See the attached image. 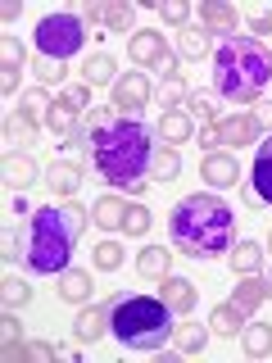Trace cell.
<instances>
[{"label": "cell", "instance_id": "14", "mask_svg": "<svg viewBox=\"0 0 272 363\" xmlns=\"http://www.w3.org/2000/svg\"><path fill=\"white\" fill-rule=\"evenodd\" d=\"M136 272H141L145 281H164L168 272H173V255H168L164 245H145L141 255H136Z\"/></svg>", "mask_w": 272, "mask_h": 363}, {"label": "cell", "instance_id": "42", "mask_svg": "<svg viewBox=\"0 0 272 363\" xmlns=\"http://www.w3.org/2000/svg\"><path fill=\"white\" fill-rule=\"evenodd\" d=\"M0 354H5V363H23V359H28V345H23V340H5Z\"/></svg>", "mask_w": 272, "mask_h": 363}, {"label": "cell", "instance_id": "22", "mask_svg": "<svg viewBox=\"0 0 272 363\" xmlns=\"http://www.w3.org/2000/svg\"><path fill=\"white\" fill-rule=\"evenodd\" d=\"M241 350H245L249 359L272 354V327H268V323H249V327H241Z\"/></svg>", "mask_w": 272, "mask_h": 363}, {"label": "cell", "instance_id": "15", "mask_svg": "<svg viewBox=\"0 0 272 363\" xmlns=\"http://www.w3.org/2000/svg\"><path fill=\"white\" fill-rule=\"evenodd\" d=\"M77 109H82V105H77L73 96H60L50 105V113H45V128H50L55 136H73L77 132Z\"/></svg>", "mask_w": 272, "mask_h": 363}, {"label": "cell", "instance_id": "21", "mask_svg": "<svg viewBox=\"0 0 272 363\" xmlns=\"http://www.w3.org/2000/svg\"><path fill=\"white\" fill-rule=\"evenodd\" d=\"M5 145H9V155H14V150H28V145H37V128H32V118H23V113H9V118H5Z\"/></svg>", "mask_w": 272, "mask_h": 363}, {"label": "cell", "instance_id": "40", "mask_svg": "<svg viewBox=\"0 0 272 363\" xmlns=\"http://www.w3.org/2000/svg\"><path fill=\"white\" fill-rule=\"evenodd\" d=\"M55 354H60V345H50V340H32V345H28V359L32 363H50Z\"/></svg>", "mask_w": 272, "mask_h": 363}, {"label": "cell", "instance_id": "46", "mask_svg": "<svg viewBox=\"0 0 272 363\" xmlns=\"http://www.w3.org/2000/svg\"><path fill=\"white\" fill-rule=\"evenodd\" d=\"M200 145H218V123H209V128H200Z\"/></svg>", "mask_w": 272, "mask_h": 363}, {"label": "cell", "instance_id": "5", "mask_svg": "<svg viewBox=\"0 0 272 363\" xmlns=\"http://www.w3.org/2000/svg\"><path fill=\"white\" fill-rule=\"evenodd\" d=\"M109 327L128 350H164L173 340V309L154 295H123L109 309Z\"/></svg>", "mask_w": 272, "mask_h": 363}, {"label": "cell", "instance_id": "12", "mask_svg": "<svg viewBox=\"0 0 272 363\" xmlns=\"http://www.w3.org/2000/svg\"><path fill=\"white\" fill-rule=\"evenodd\" d=\"M159 286H164V295H159V300H164L173 313H191V309H196V300H200L196 281H186V277H173V272H168V277L159 281Z\"/></svg>", "mask_w": 272, "mask_h": 363}, {"label": "cell", "instance_id": "18", "mask_svg": "<svg viewBox=\"0 0 272 363\" xmlns=\"http://www.w3.org/2000/svg\"><path fill=\"white\" fill-rule=\"evenodd\" d=\"M249 177H254V191H259V200L272 204V136L264 145H259V155H254V168H249Z\"/></svg>", "mask_w": 272, "mask_h": 363}, {"label": "cell", "instance_id": "13", "mask_svg": "<svg viewBox=\"0 0 272 363\" xmlns=\"http://www.w3.org/2000/svg\"><path fill=\"white\" fill-rule=\"evenodd\" d=\"M45 186H50L60 200L77 196V186H82V164H73V159H64V164H50V173H45Z\"/></svg>", "mask_w": 272, "mask_h": 363}, {"label": "cell", "instance_id": "43", "mask_svg": "<svg viewBox=\"0 0 272 363\" xmlns=\"http://www.w3.org/2000/svg\"><path fill=\"white\" fill-rule=\"evenodd\" d=\"M0 332H5V340H14V336H23V323L14 313H5V323H0Z\"/></svg>", "mask_w": 272, "mask_h": 363}, {"label": "cell", "instance_id": "6", "mask_svg": "<svg viewBox=\"0 0 272 363\" xmlns=\"http://www.w3.org/2000/svg\"><path fill=\"white\" fill-rule=\"evenodd\" d=\"M86 45V18L82 14H45L37 23V50L50 60H68Z\"/></svg>", "mask_w": 272, "mask_h": 363}, {"label": "cell", "instance_id": "36", "mask_svg": "<svg viewBox=\"0 0 272 363\" xmlns=\"http://www.w3.org/2000/svg\"><path fill=\"white\" fill-rule=\"evenodd\" d=\"M177 173H181V159H177V150H173V145H168V150L154 159V177H159V182H173Z\"/></svg>", "mask_w": 272, "mask_h": 363}, {"label": "cell", "instance_id": "10", "mask_svg": "<svg viewBox=\"0 0 272 363\" xmlns=\"http://www.w3.org/2000/svg\"><path fill=\"white\" fill-rule=\"evenodd\" d=\"M200 177L209 182V186H236V182H241V164H236L232 155L213 150V155H204V164H200Z\"/></svg>", "mask_w": 272, "mask_h": 363}, {"label": "cell", "instance_id": "41", "mask_svg": "<svg viewBox=\"0 0 272 363\" xmlns=\"http://www.w3.org/2000/svg\"><path fill=\"white\" fill-rule=\"evenodd\" d=\"M186 109H191V118H200V123H213V105L204 96H186Z\"/></svg>", "mask_w": 272, "mask_h": 363}, {"label": "cell", "instance_id": "48", "mask_svg": "<svg viewBox=\"0 0 272 363\" xmlns=\"http://www.w3.org/2000/svg\"><path fill=\"white\" fill-rule=\"evenodd\" d=\"M18 9H23L18 0H5V9H0V18H5V23H14V18H18Z\"/></svg>", "mask_w": 272, "mask_h": 363}, {"label": "cell", "instance_id": "44", "mask_svg": "<svg viewBox=\"0 0 272 363\" xmlns=\"http://www.w3.org/2000/svg\"><path fill=\"white\" fill-rule=\"evenodd\" d=\"M249 28H254L259 37H272V14H254V18H249Z\"/></svg>", "mask_w": 272, "mask_h": 363}, {"label": "cell", "instance_id": "16", "mask_svg": "<svg viewBox=\"0 0 272 363\" xmlns=\"http://www.w3.org/2000/svg\"><path fill=\"white\" fill-rule=\"evenodd\" d=\"M113 73H118V60H113V55H105V50L91 55V60L82 64V82H86V86H113V82H118Z\"/></svg>", "mask_w": 272, "mask_h": 363}, {"label": "cell", "instance_id": "20", "mask_svg": "<svg viewBox=\"0 0 272 363\" xmlns=\"http://www.w3.org/2000/svg\"><path fill=\"white\" fill-rule=\"evenodd\" d=\"M227 259H232V272L249 277V272L264 268V245H254V241H236L232 250H227Z\"/></svg>", "mask_w": 272, "mask_h": 363}, {"label": "cell", "instance_id": "28", "mask_svg": "<svg viewBox=\"0 0 272 363\" xmlns=\"http://www.w3.org/2000/svg\"><path fill=\"white\" fill-rule=\"evenodd\" d=\"M60 295H64V300H73V304L91 300V272H82V268H64V272H60Z\"/></svg>", "mask_w": 272, "mask_h": 363}, {"label": "cell", "instance_id": "26", "mask_svg": "<svg viewBox=\"0 0 272 363\" xmlns=\"http://www.w3.org/2000/svg\"><path fill=\"white\" fill-rule=\"evenodd\" d=\"M0 60H5L0 91H14L18 86V68H23V45H18V37H5V41H0Z\"/></svg>", "mask_w": 272, "mask_h": 363}, {"label": "cell", "instance_id": "24", "mask_svg": "<svg viewBox=\"0 0 272 363\" xmlns=\"http://www.w3.org/2000/svg\"><path fill=\"white\" fill-rule=\"evenodd\" d=\"M241 327H245L241 304H218V309L209 313V332H213V336H236Z\"/></svg>", "mask_w": 272, "mask_h": 363}, {"label": "cell", "instance_id": "23", "mask_svg": "<svg viewBox=\"0 0 272 363\" xmlns=\"http://www.w3.org/2000/svg\"><path fill=\"white\" fill-rule=\"evenodd\" d=\"M191 132H196V123H191V113H181V109H173V113H164V118H159V136H164L168 145L191 141Z\"/></svg>", "mask_w": 272, "mask_h": 363}, {"label": "cell", "instance_id": "1", "mask_svg": "<svg viewBox=\"0 0 272 363\" xmlns=\"http://www.w3.org/2000/svg\"><path fill=\"white\" fill-rule=\"evenodd\" d=\"M91 164H96V173L109 182V186H128L132 196H141L150 182L154 164V136L145 128L141 118H123V113H113L105 128L96 132V141H91Z\"/></svg>", "mask_w": 272, "mask_h": 363}, {"label": "cell", "instance_id": "32", "mask_svg": "<svg viewBox=\"0 0 272 363\" xmlns=\"http://www.w3.org/2000/svg\"><path fill=\"white\" fill-rule=\"evenodd\" d=\"M0 300H5V309H23V304L32 300V286L18 277H5V286H0Z\"/></svg>", "mask_w": 272, "mask_h": 363}, {"label": "cell", "instance_id": "27", "mask_svg": "<svg viewBox=\"0 0 272 363\" xmlns=\"http://www.w3.org/2000/svg\"><path fill=\"white\" fill-rule=\"evenodd\" d=\"M268 295H272V286H268V281H259L254 272H249L241 286H236V300H232V304H241V313H254L259 304L268 300Z\"/></svg>", "mask_w": 272, "mask_h": 363}, {"label": "cell", "instance_id": "34", "mask_svg": "<svg viewBox=\"0 0 272 363\" xmlns=\"http://www.w3.org/2000/svg\"><path fill=\"white\" fill-rule=\"evenodd\" d=\"M91 255H96V268H105V272L123 268V245H118V241H100Z\"/></svg>", "mask_w": 272, "mask_h": 363}, {"label": "cell", "instance_id": "3", "mask_svg": "<svg viewBox=\"0 0 272 363\" xmlns=\"http://www.w3.org/2000/svg\"><path fill=\"white\" fill-rule=\"evenodd\" d=\"M86 227V209L82 204H45V209H32V223H28V236H23V259H28L32 272H55L68 268L77 250V236Z\"/></svg>", "mask_w": 272, "mask_h": 363}, {"label": "cell", "instance_id": "45", "mask_svg": "<svg viewBox=\"0 0 272 363\" xmlns=\"http://www.w3.org/2000/svg\"><path fill=\"white\" fill-rule=\"evenodd\" d=\"M254 118H259V128H268V132H272V100H264V105H259Z\"/></svg>", "mask_w": 272, "mask_h": 363}, {"label": "cell", "instance_id": "17", "mask_svg": "<svg viewBox=\"0 0 272 363\" xmlns=\"http://www.w3.org/2000/svg\"><path fill=\"white\" fill-rule=\"evenodd\" d=\"M91 223L105 227V232H118V227H128V204H123L118 196L96 200V209H91Z\"/></svg>", "mask_w": 272, "mask_h": 363}, {"label": "cell", "instance_id": "7", "mask_svg": "<svg viewBox=\"0 0 272 363\" xmlns=\"http://www.w3.org/2000/svg\"><path fill=\"white\" fill-rule=\"evenodd\" d=\"M128 60H132V64H145V68H164L168 77H177V73H173V68H177V55L164 45V32H154V28L132 32V41H128Z\"/></svg>", "mask_w": 272, "mask_h": 363}, {"label": "cell", "instance_id": "31", "mask_svg": "<svg viewBox=\"0 0 272 363\" xmlns=\"http://www.w3.org/2000/svg\"><path fill=\"white\" fill-rule=\"evenodd\" d=\"M105 23L113 32H132L136 23V5H128V0H113V5H105Z\"/></svg>", "mask_w": 272, "mask_h": 363}, {"label": "cell", "instance_id": "38", "mask_svg": "<svg viewBox=\"0 0 272 363\" xmlns=\"http://www.w3.org/2000/svg\"><path fill=\"white\" fill-rule=\"evenodd\" d=\"M159 14H164V23H177V28H186L191 5H186V0H159Z\"/></svg>", "mask_w": 272, "mask_h": 363}, {"label": "cell", "instance_id": "47", "mask_svg": "<svg viewBox=\"0 0 272 363\" xmlns=\"http://www.w3.org/2000/svg\"><path fill=\"white\" fill-rule=\"evenodd\" d=\"M68 96H73V100H77V105H82V109L91 105V86H86V82H82V86H73V91H68Z\"/></svg>", "mask_w": 272, "mask_h": 363}, {"label": "cell", "instance_id": "11", "mask_svg": "<svg viewBox=\"0 0 272 363\" xmlns=\"http://www.w3.org/2000/svg\"><path fill=\"white\" fill-rule=\"evenodd\" d=\"M109 309H113V300H105V304H91V309L77 313L73 332H77V340H82V345H96V340L105 336V327H109Z\"/></svg>", "mask_w": 272, "mask_h": 363}, {"label": "cell", "instance_id": "39", "mask_svg": "<svg viewBox=\"0 0 272 363\" xmlns=\"http://www.w3.org/2000/svg\"><path fill=\"white\" fill-rule=\"evenodd\" d=\"M186 100V86H181V77H164V86H159V105L164 109H173Z\"/></svg>", "mask_w": 272, "mask_h": 363}, {"label": "cell", "instance_id": "29", "mask_svg": "<svg viewBox=\"0 0 272 363\" xmlns=\"http://www.w3.org/2000/svg\"><path fill=\"white\" fill-rule=\"evenodd\" d=\"M173 340H177L181 354H204V345H209V327L186 323V327H177V332H173Z\"/></svg>", "mask_w": 272, "mask_h": 363}, {"label": "cell", "instance_id": "25", "mask_svg": "<svg viewBox=\"0 0 272 363\" xmlns=\"http://www.w3.org/2000/svg\"><path fill=\"white\" fill-rule=\"evenodd\" d=\"M5 182L14 191H28L32 182H37V164H32L28 155H5Z\"/></svg>", "mask_w": 272, "mask_h": 363}, {"label": "cell", "instance_id": "49", "mask_svg": "<svg viewBox=\"0 0 272 363\" xmlns=\"http://www.w3.org/2000/svg\"><path fill=\"white\" fill-rule=\"evenodd\" d=\"M268 255H272V232H268Z\"/></svg>", "mask_w": 272, "mask_h": 363}, {"label": "cell", "instance_id": "2", "mask_svg": "<svg viewBox=\"0 0 272 363\" xmlns=\"http://www.w3.org/2000/svg\"><path fill=\"white\" fill-rule=\"evenodd\" d=\"M232 232H236V213H232V204L218 200V196H186L168 213V236H173V245L191 259L227 255V250H232Z\"/></svg>", "mask_w": 272, "mask_h": 363}, {"label": "cell", "instance_id": "33", "mask_svg": "<svg viewBox=\"0 0 272 363\" xmlns=\"http://www.w3.org/2000/svg\"><path fill=\"white\" fill-rule=\"evenodd\" d=\"M18 113L23 118H45V113H50V96H45V91L37 86V91H23V100H18Z\"/></svg>", "mask_w": 272, "mask_h": 363}, {"label": "cell", "instance_id": "9", "mask_svg": "<svg viewBox=\"0 0 272 363\" xmlns=\"http://www.w3.org/2000/svg\"><path fill=\"white\" fill-rule=\"evenodd\" d=\"M259 118L254 113H232V118L218 123V145H254L259 141Z\"/></svg>", "mask_w": 272, "mask_h": 363}, {"label": "cell", "instance_id": "37", "mask_svg": "<svg viewBox=\"0 0 272 363\" xmlns=\"http://www.w3.org/2000/svg\"><path fill=\"white\" fill-rule=\"evenodd\" d=\"M150 223H154V213L145 209V204H132V209H128V236H145Z\"/></svg>", "mask_w": 272, "mask_h": 363}, {"label": "cell", "instance_id": "8", "mask_svg": "<svg viewBox=\"0 0 272 363\" xmlns=\"http://www.w3.org/2000/svg\"><path fill=\"white\" fill-rule=\"evenodd\" d=\"M150 82H145V73H128L113 82V109H145L150 105Z\"/></svg>", "mask_w": 272, "mask_h": 363}, {"label": "cell", "instance_id": "4", "mask_svg": "<svg viewBox=\"0 0 272 363\" xmlns=\"http://www.w3.org/2000/svg\"><path fill=\"white\" fill-rule=\"evenodd\" d=\"M272 82V50L259 37H227L213 55V86L232 105H249Z\"/></svg>", "mask_w": 272, "mask_h": 363}, {"label": "cell", "instance_id": "30", "mask_svg": "<svg viewBox=\"0 0 272 363\" xmlns=\"http://www.w3.org/2000/svg\"><path fill=\"white\" fill-rule=\"evenodd\" d=\"M209 28H181V55H186V60H204V55H209Z\"/></svg>", "mask_w": 272, "mask_h": 363}, {"label": "cell", "instance_id": "19", "mask_svg": "<svg viewBox=\"0 0 272 363\" xmlns=\"http://www.w3.org/2000/svg\"><path fill=\"white\" fill-rule=\"evenodd\" d=\"M200 23L209 32H236V9L222 0H200Z\"/></svg>", "mask_w": 272, "mask_h": 363}, {"label": "cell", "instance_id": "50", "mask_svg": "<svg viewBox=\"0 0 272 363\" xmlns=\"http://www.w3.org/2000/svg\"><path fill=\"white\" fill-rule=\"evenodd\" d=\"M268 286H272V277H268Z\"/></svg>", "mask_w": 272, "mask_h": 363}, {"label": "cell", "instance_id": "35", "mask_svg": "<svg viewBox=\"0 0 272 363\" xmlns=\"http://www.w3.org/2000/svg\"><path fill=\"white\" fill-rule=\"evenodd\" d=\"M32 68H37V77H41L45 86H50V82H64V73H68L64 60H50V55H37V64H32Z\"/></svg>", "mask_w": 272, "mask_h": 363}]
</instances>
